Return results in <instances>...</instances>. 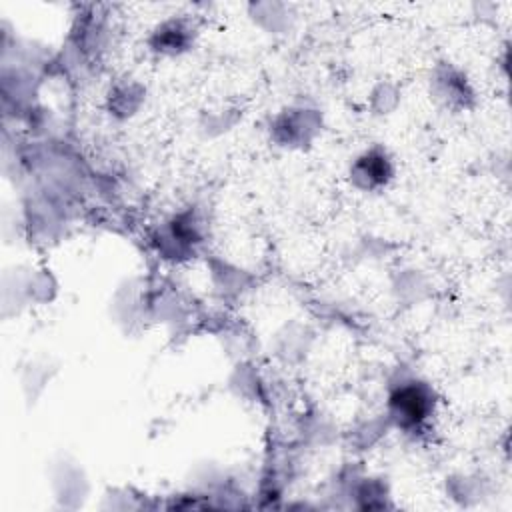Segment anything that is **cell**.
<instances>
[{
	"label": "cell",
	"instance_id": "cell-2",
	"mask_svg": "<svg viewBox=\"0 0 512 512\" xmlns=\"http://www.w3.org/2000/svg\"><path fill=\"white\" fill-rule=\"evenodd\" d=\"M354 178L362 182V186L366 188H374V186H380L384 184L390 174H392V168H390V162L386 158L384 152L380 150H372L368 154H364L362 158H358V162L354 164V170H352Z\"/></svg>",
	"mask_w": 512,
	"mask_h": 512
},
{
	"label": "cell",
	"instance_id": "cell-1",
	"mask_svg": "<svg viewBox=\"0 0 512 512\" xmlns=\"http://www.w3.org/2000/svg\"><path fill=\"white\" fill-rule=\"evenodd\" d=\"M434 408L432 390L420 382H406L390 396V412L398 426L410 430L428 420Z\"/></svg>",
	"mask_w": 512,
	"mask_h": 512
}]
</instances>
